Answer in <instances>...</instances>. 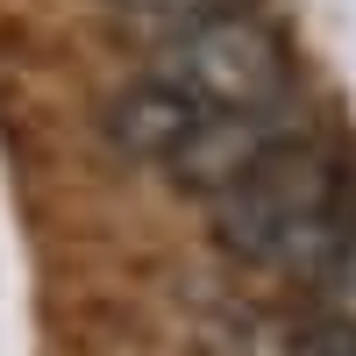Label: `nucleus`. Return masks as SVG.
Returning <instances> with one entry per match:
<instances>
[{
	"instance_id": "obj_2",
	"label": "nucleus",
	"mask_w": 356,
	"mask_h": 356,
	"mask_svg": "<svg viewBox=\"0 0 356 356\" xmlns=\"http://www.w3.org/2000/svg\"><path fill=\"white\" fill-rule=\"evenodd\" d=\"M157 79L178 86L186 100H200L207 114H278L292 93V57L278 43V29L235 8L221 22L193 29L157 50Z\"/></svg>"
},
{
	"instance_id": "obj_6",
	"label": "nucleus",
	"mask_w": 356,
	"mask_h": 356,
	"mask_svg": "<svg viewBox=\"0 0 356 356\" xmlns=\"http://www.w3.org/2000/svg\"><path fill=\"white\" fill-rule=\"evenodd\" d=\"M235 8H250V0H122V22H129V36H143V43L164 50L178 36H193V29L235 15Z\"/></svg>"
},
{
	"instance_id": "obj_5",
	"label": "nucleus",
	"mask_w": 356,
	"mask_h": 356,
	"mask_svg": "<svg viewBox=\"0 0 356 356\" xmlns=\"http://www.w3.org/2000/svg\"><path fill=\"white\" fill-rule=\"evenodd\" d=\"M186 328L207 356H300L307 342V321H285L257 300H235V292H200Z\"/></svg>"
},
{
	"instance_id": "obj_3",
	"label": "nucleus",
	"mask_w": 356,
	"mask_h": 356,
	"mask_svg": "<svg viewBox=\"0 0 356 356\" xmlns=\"http://www.w3.org/2000/svg\"><path fill=\"white\" fill-rule=\"evenodd\" d=\"M285 143L278 114H200V129L178 143V157L164 164L178 193H200V200H221L235 193L243 178L264 164Z\"/></svg>"
},
{
	"instance_id": "obj_1",
	"label": "nucleus",
	"mask_w": 356,
	"mask_h": 356,
	"mask_svg": "<svg viewBox=\"0 0 356 356\" xmlns=\"http://www.w3.org/2000/svg\"><path fill=\"white\" fill-rule=\"evenodd\" d=\"M207 228H214V243L235 264H264V271L321 285L335 250H342V228H349V207H342L328 150L285 136L235 193H221L207 207Z\"/></svg>"
},
{
	"instance_id": "obj_4",
	"label": "nucleus",
	"mask_w": 356,
	"mask_h": 356,
	"mask_svg": "<svg viewBox=\"0 0 356 356\" xmlns=\"http://www.w3.org/2000/svg\"><path fill=\"white\" fill-rule=\"evenodd\" d=\"M200 114H207L200 100H186L178 86H164V79L150 72V79H136V86H122V93L107 100L100 129H107V143H114L122 157H136V164H171L178 143L200 129Z\"/></svg>"
}]
</instances>
